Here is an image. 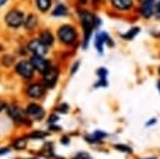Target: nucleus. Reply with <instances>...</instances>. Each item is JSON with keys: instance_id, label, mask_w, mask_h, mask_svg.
Returning a JSON list of instances; mask_svg holds the SVG:
<instances>
[{"instance_id": "obj_1", "label": "nucleus", "mask_w": 160, "mask_h": 159, "mask_svg": "<svg viewBox=\"0 0 160 159\" xmlns=\"http://www.w3.org/2000/svg\"><path fill=\"white\" fill-rule=\"evenodd\" d=\"M79 18H80V23L84 30V43H82V48H86L89 38L91 35V31L94 28H96L95 21H96V16H94L91 13H89L88 10H80L79 11Z\"/></svg>"}, {"instance_id": "obj_2", "label": "nucleus", "mask_w": 160, "mask_h": 159, "mask_svg": "<svg viewBox=\"0 0 160 159\" xmlns=\"http://www.w3.org/2000/svg\"><path fill=\"white\" fill-rule=\"evenodd\" d=\"M58 36H59V40L65 44V45H71L76 41V38H78V33L75 30V28L72 25H62L59 28L58 30Z\"/></svg>"}, {"instance_id": "obj_3", "label": "nucleus", "mask_w": 160, "mask_h": 159, "mask_svg": "<svg viewBox=\"0 0 160 159\" xmlns=\"http://www.w3.org/2000/svg\"><path fill=\"white\" fill-rule=\"evenodd\" d=\"M155 0H140L139 14L144 19H150L155 15Z\"/></svg>"}, {"instance_id": "obj_4", "label": "nucleus", "mask_w": 160, "mask_h": 159, "mask_svg": "<svg viewBox=\"0 0 160 159\" xmlns=\"http://www.w3.org/2000/svg\"><path fill=\"white\" fill-rule=\"evenodd\" d=\"M5 21L11 28H19V26H21L24 24L25 19H24V15H22L21 11H19V10H11V11H9L6 14Z\"/></svg>"}, {"instance_id": "obj_5", "label": "nucleus", "mask_w": 160, "mask_h": 159, "mask_svg": "<svg viewBox=\"0 0 160 159\" xmlns=\"http://www.w3.org/2000/svg\"><path fill=\"white\" fill-rule=\"evenodd\" d=\"M29 50L34 54V55H39V56H44L48 54V45H45L40 39H34L29 43L28 45Z\"/></svg>"}, {"instance_id": "obj_6", "label": "nucleus", "mask_w": 160, "mask_h": 159, "mask_svg": "<svg viewBox=\"0 0 160 159\" xmlns=\"http://www.w3.org/2000/svg\"><path fill=\"white\" fill-rule=\"evenodd\" d=\"M15 69H16V73L19 75H21L22 78H25V79H30L32 76V74H34V70H35L32 64H31V61H26V60L20 61L16 65Z\"/></svg>"}, {"instance_id": "obj_7", "label": "nucleus", "mask_w": 160, "mask_h": 159, "mask_svg": "<svg viewBox=\"0 0 160 159\" xmlns=\"http://www.w3.org/2000/svg\"><path fill=\"white\" fill-rule=\"evenodd\" d=\"M31 64H32V66H34V69L35 70H38V71H40L42 75L50 69V64L42 58V56H39V55H34L32 58H31Z\"/></svg>"}, {"instance_id": "obj_8", "label": "nucleus", "mask_w": 160, "mask_h": 159, "mask_svg": "<svg viewBox=\"0 0 160 159\" xmlns=\"http://www.w3.org/2000/svg\"><path fill=\"white\" fill-rule=\"evenodd\" d=\"M135 0H110L111 6L119 11H129L134 8Z\"/></svg>"}, {"instance_id": "obj_9", "label": "nucleus", "mask_w": 160, "mask_h": 159, "mask_svg": "<svg viewBox=\"0 0 160 159\" xmlns=\"http://www.w3.org/2000/svg\"><path fill=\"white\" fill-rule=\"evenodd\" d=\"M26 113L30 115V116H32L34 119H42L44 118V115H45V111H44V109L40 106V105H38V104H29L28 106H26Z\"/></svg>"}, {"instance_id": "obj_10", "label": "nucleus", "mask_w": 160, "mask_h": 159, "mask_svg": "<svg viewBox=\"0 0 160 159\" xmlns=\"http://www.w3.org/2000/svg\"><path fill=\"white\" fill-rule=\"evenodd\" d=\"M8 115H9L12 120H15V121H22V120H25V114H24V111H22L19 106H15V105H10V106L8 108Z\"/></svg>"}, {"instance_id": "obj_11", "label": "nucleus", "mask_w": 160, "mask_h": 159, "mask_svg": "<svg viewBox=\"0 0 160 159\" xmlns=\"http://www.w3.org/2000/svg\"><path fill=\"white\" fill-rule=\"evenodd\" d=\"M26 93L31 98H40L42 96V94L45 93V88L41 85V84H31L28 89H26Z\"/></svg>"}, {"instance_id": "obj_12", "label": "nucleus", "mask_w": 160, "mask_h": 159, "mask_svg": "<svg viewBox=\"0 0 160 159\" xmlns=\"http://www.w3.org/2000/svg\"><path fill=\"white\" fill-rule=\"evenodd\" d=\"M56 79H58V70L54 69V68H50V69L44 74V83H45L49 88H51V86L55 85Z\"/></svg>"}, {"instance_id": "obj_13", "label": "nucleus", "mask_w": 160, "mask_h": 159, "mask_svg": "<svg viewBox=\"0 0 160 159\" xmlns=\"http://www.w3.org/2000/svg\"><path fill=\"white\" fill-rule=\"evenodd\" d=\"M104 43H105V33H99L95 36V48L96 50L101 54L102 49H104Z\"/></svg>"}, {"instance_id": "obj_14", "label": "nucleus", "mask_w": 160, "mask_h": 159, "mask_svg": "<svg viewBox=\"0 0 160 159\" xmlns=\"http://www.w3.org/2000/svg\"><path fill=\"white\" fill-rule=\"evenodd\" d=\"M40 40L45 44V45H51L52 43H54V38H52V34L50 33V31H48V30H45V31H42L41 34H40Z\"/></svg>"}, {"instance_id": "obj_15", "label": "nucleus", "mask_w": 160, "mask_h": 159, "mask_svg": "<svg viewBox=\"0 0 160 159\" xmlns=\"http://www.w3.org/2000/svg\"><path fill=\"white\" fill-rule=\"evenodd\" d=\"M24 25H25V28L29 29V30L32 29V28L36 25V16H35L34 14L28 15L26 19H25V21H24Z\"/></svg>"}, {"instance_id": "obj_16", "label": "nucleus", "mask_w": 160, "mask_h": 159, "mask_svg": "<svg viewBox=\"0 0 160 159\" xmlns=\"http://www.w3.org/2000/svg\"><path fill=\"white\" fill-rule=\"evenodd\" d=\"M36 6L41 11H48L51 6V0H36Z\"/></svg>"}, {"instance_id": "obj_17", "label": "nucleus", "mask_w": 160, "mask_h": 159, "mask_svg": "<svg viewBox=\"0 0 160 159\" xmlns=\"http://www.w3.org/2000/svg\"><path fill=\"white\" fill-rule=\"evenodd\" d=\"M139 31H140V28L135 26V28H132V29L128 30V31H126L125 34H122L121 36H122L124 39H126V40H130V39L135 38V35H136V34H139Z\"/></svg>"}, {"instance_id": "obj_18", "label": "nucleus", "mask_w": 160, "mask_h": 159, "mask_svg": "<svg viewBox=\"0 0 160 159\" xmlns=\"http://www.w3.org/2000/svg\"><path fill=\"white\" fill-rule=\"evenodd\" d=\"M68 14V9H66V6L65 5H58L56 8H55V10L52 11V15L54 16H64V15H66Z\"/></svg>"}, {"instance_id": "obj_19", "label": "nucleus", "mask_w": 160, "mask_h": 159, "mask_svg": "<svg viewBox=\"0 0 160 159\" xmlns=\"http://www.w3.org/2000/svg\"><path fill=\"white\" fill-rule=\"evenodd\" d=\"M26 143H28V140L25 139V138H20V139H16L15 141H14V148L15 149H18V150H22V149H25L26 148Z\"/></svg>"}, {"instance_id": "obj_20", "label": "nucleus", "mask_w": 160, "mask_h": 159, "mask_svg": "<svg viewBox=\"0 0 160 159\" xmlns=\"http://www.w3.org/2000/svg\"><path fill=\"white\" fill-rule=\"evenodd\" d=\"M155 18L156 19H160V0H155Z\"/></svg>"}, {"instance_id": "obj_21", "label": "nucleus", "mask_w": 160, "mask_h": 159, "mask_svg": "<svg viewBox=\"0 0 160 159\" xmlns=\"http://www.w3.org/2000/svg\"><path fill=\"white\" fill-rule=\"evenodd\" d=\"M106 74H108V71H106L104 68H100V69H98V75H99L101 79H105Z\"/></svg>"}, {"instance_id": "obj_22", "label": "nucleus", "mask_w": 160, "mask_h": 159, "mask_svg": "<svg viewBox=\"0 0 160 159\" xmlns=\"http://www.w3.org/2000/svg\"><path fill=\"white\" fill-rule=\"evenodd\" d=\"M115 148H116V149H120L121 151H126V153H128V151H129V153L131 151V149H130V148L124 146V145H115Z\"/></svg>"}, {"instance_id": "obj_23", "label": "nucleus", "mask_w": 160, "mask_h": 159, "mask_svg": "<svg viewBox=\"0 0 160 159\" xmlns=\"http://www.w3.org/2000/svg\"><path fill=\"white\" fill-rule=\"evenodd\" d=\"M75 159H91V158L88 154H85V153H80V154H78L75 156Z\"/></svg>"}, {"instance_id": "obj_24", "label": "nucleus", "mask_w": 160, "mask_h": 159, "mask_svg": "<svg viewBox=\"0 0 160 159\" xmlns=\"http://www.w3.org/2000/svg\"><path fill=\"white\" fill-rule=\"evenodd\" d=\"M68 109H69V106H68L66 104H62V105L58 106V110H59V111H61V113H66V111H68Z\"/></svg>"}, {"instance_id": "obj_25", "label": "nucleus", "mask_w": 160, "mask_h": 159, "mask_svg": "<svg viewBox=\"0 0 160 159\" xmlns=\"http://www.w3.org/2000/svg\"><path fill=\"white\" fill-rule=\"evenodd\" d=\"M9 151H10V148H9V146L1 148V149H0V155H2V154H6V153H9Z\"/></svg>"}, {"instance_id": "obj_26", "label": "nucleus", "mask_w": 160, "mask_h": 159, "mask_svg": "<svg viewBox=\"0 0 160 159\" xmlns=\"http://www.w3.org/2000/svg\"><path fill=\"white\" fill-rule=\"evenodd\" d=\"M31 136L32 138H42V136H45V134L44 133H34V134H31Z\"/></svg>"}, {"instance_id": "obj_27", "label": "nucleus", "mask_w": 160, "mask_h": 159, "mask_svg": "<svg viewBox=\"0 0 160 159\" xmlns=\"http://www.w3.org/2000/svg\"><path fill=\"white\" fill-rule=\"evenodd\" d=\"M79 65H80V63H79V61H78V63H75V64H74V66H72V69H71V73H75V71H76V68H78Z\"/></svg>"}, {"instance_id": "obj_28", "label": "nucleus", "mask_w": 160, "mask_h": 159, "mask_svg": "<svg viewBox=\"0 0 160 159\" xmlns=\"http://www.w3.org/2000/svg\"><path fill=\"white\" fill-rule=\"evenodd\" d=\"M58 120V116H55V115H52L51 118H50V123H55Z\"/></svg>"}, {"instance_id": "obj_29", "label": "nucleus", "mask_w": 160, "mask_h": 159, "mask_svg": "<svg viewBox=\"0 0 160 159\" xmlns=\"http://www.w3.org/2000/svg\"><path fill=\"white\" fill-rule=\"evenodd\" d=\"M4 106H5V104H4L2 101H0V111H1L2 109H4Z\"/></svg>"}, {"instance_id": "obj_30", "label": "nucleus", "mask_w": 160, "mask_h": 159, "mask_svg": "<svg viewBox=\"0 0 160 159\" xmlns=\"http://www.w3.org/2000/svg\"><path fill=\"white\" fill-rule=\"evenodd\" d=\"M5 3H6V0H0V6H1V5H4Z\"/></svg>"}, {"instance_id": "obj_31", "label": "nucleus", "mask_w": 160, "mask_h": 159, "mask_svg": "<svg viewBox=\"0 0 160 159\" xmlns=\"http://www.w3.org/2000/svg\"><path fill=\"white\" fill-rule=\"evenodd\" d=\"M80 3H81V4H85V3H86V0H80Z\"/></svg>"}, {"instance_id": "obj_32", "label": "nucleus", "mask_w": 160, "mask_h": 159, "mask_svg": "<svg viewBox=\"0 0 160 159\" xmlns=\"http://www.w3.org/2000/svg\"><path fill=\"white\" fill-rule=\"evenodd\" d=\"M158 86H159V89H160V81H159V83H158Z\"/></svg>"}, {"instance_id": "obj_33", "label": "nucleus", "mask_w": 160, "mask_h": 159, "mask_svg": "<svg viewBox=\"0 0 160 159\" xmlns=\"http://www.w3.org/2000/svg\"><path fill=\"white\" fill-rule=\"evenodd\" d=\"M135 1H140V0H135Z\"/></svg>"}, {"instance_id": "obj_34", "label": "nucleus", "mask_w": 160, "mask_h": 159, "mask_svg": "<svg viewBox=\"0 0 160 159\" xmlns=\"http://www.w3.org/2000/svg\"><path fill=\"white\" fill-rule=\"evenodd\" d=\"M159 73H160V70H159Z\"/></svg>"}]
</instances>
